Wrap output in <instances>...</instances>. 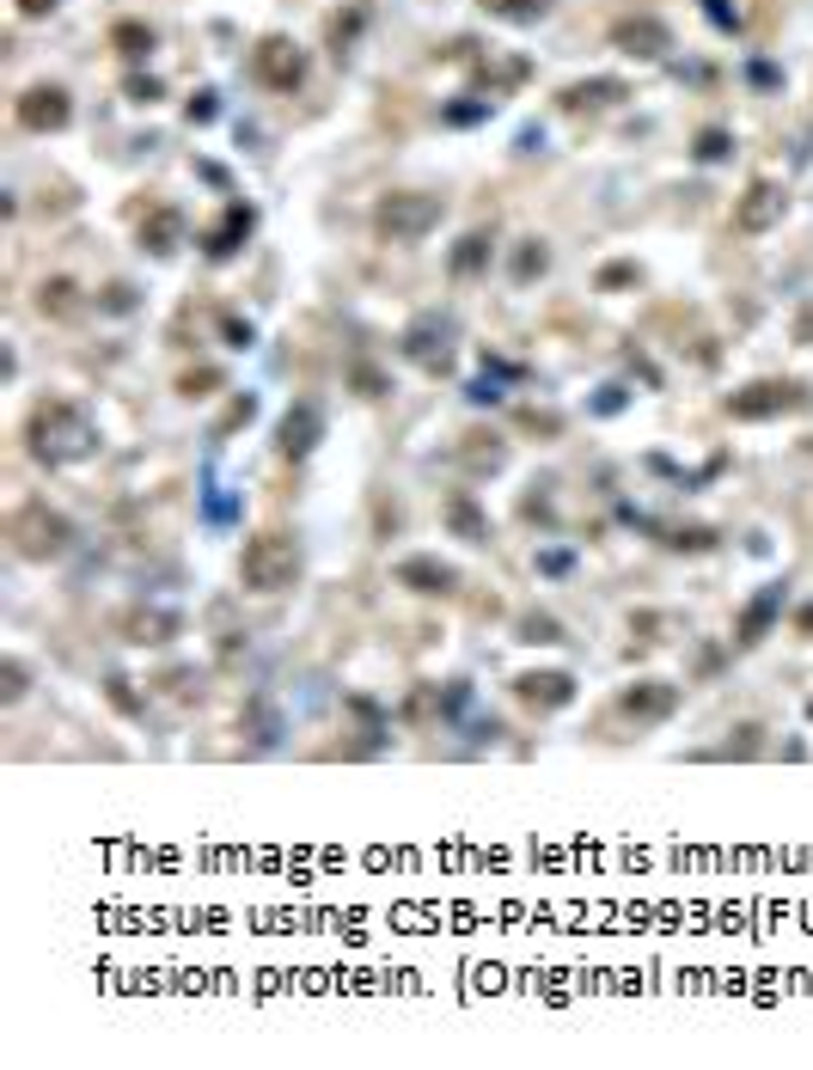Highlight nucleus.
<instances>
[{"instance_id":"1","label":"nucleus","mask_w":813,"mask_h":1070,"mask_svg":"<svg viewBox=\"0 0 813 1070\" xmlns=\"http://www.w3.org/2000/svg\"><path fill=\"white\" fill-rule=\"evenodd\" d=\"M25 447H31L38 465H80V459L98 453V428L80 404L43 398V404H31V416H25Z\"/></svg>"},{"instance_id":"2","label":"nucleus","mask_w":813,"mask_h":1070,"mask_svg":"<svg viewBox=\"0 0 813 1070\" xmlns=\"http://www.w3.org/2000/svg\"><path fill=\"white\" fill-rule=\"evenodd\" d=\"M300 539L294 532H251L245 551H239V582H245V594H288L294 582H300Z\"/></svg>"},{"instance_id":"3","label":"nucleus","mask_w":813,"mask_h":1070,"mask_svg":"<svg viewBox=\"0 0 813 1070\" xmlns=\"http://www.w3.org/2000/svg\"><path fill=\"white\" fill-rule=\"evenodd\" d=\"M446 202L429 197V190H392V197H380V209H373V233L386 239V245H422V239L441 226Z\"/></svg>"},{"instance_id":"4","label":"nucleus","mask_w":813,"mask_h":1070,"mask_svg":"<svg viewBox=\"0 0 813 1070\" xmlns=\"http://www.w3.org/2000/svg\"><path fill=\"white\" fill-rule=\"evenodd\" d=\"M7 532H13V544H19V557H62L67 544H74V520L62 515V508H50L38 496V502H25L13 520H7Z\"/></svg>"},{"instance_id":"5","label":"nucleus","mask_w":813,"mask_h":1070,"mask_svg":"<svg viewBox=\"0 0 813 1070\" xmlns=\"http://www.w3.org/2000/svg\"><path fill=\"white\" fill-rule=\"evenodd\" d=\"M813 392H801L795 380H752L740 385V392L721 398V410L735 416V423H771V416H789V410H801Z\"/></svg>"},{"instance_id":"6","label":"nucleus","mask_w":813,"mask_h":1070,"mask_svg":"<svg viewBox=\"0 0 813 1070\" xmlns=\"http://www.w3.org/2000/svg\"><path fill=\"white\" fill-rule=\"evenodd\" d=\"M251 74H257L270 93H294V86L306 80V55L294 50L288 38H263L257 50H251Z\"/></svg>"},{"instance_id":"7","label":"nucleus","mask_w":813,"mask_h":1070,"mask_svg":"<svg viewBox=\"0 0 813 1070\" xmlns=\"http://www.w3.org/2000/svg\"><path fill=\"white\" fill-rule=\"evenodd\" d=\"M404 356L416 361V368H429V373H446V361H453V318L422 312L404 331Z\"/></svg>"},{"instance_id":"8","label":"nucleus","mask_w":813,"mask_h":1070,"mask_svg":"<svg viewBox=\"0 0 813 1070\" xmlns=\"http://www.w3.org/2000/svg\"><path fill=\"white\" fill-rule=\"evenodd\" d=\"M673 710H679V686H667V679H636V686L617 691V716H630L636 728L667 722Z\"/></svg>"},{"instance_id":"9","label":"nucleus","mask_w":813,"mask_h":1070,"mask_svg":"<svg viewBox=\"0 0 813 1070\" xmlns=\"http://www.w3.org/2000/svg\"><path fill=\"white\" fill-rule=\"evenodd\" d=\"M318 441H325V410H318L313 398H294L288 416H282V428H276V453L282 459H306Z\"/></svg>"},{"instance_id":"10","label":"nucleus","mask_w":813,"mask_h":1070,"mask_svg":"<svg viewBox=\"0 0 813 1070\" xmlns=\"http://www.w3.org/2000/svg\"><path fill=\"white\" fill-rule=\"evenodd\" d=\"M514 698H520L526 710H538V716L569 710V703H576V674H563V667H545V674H520V679H514Z\"/></svg>"},{"instance_id":"11","label":"nucleus","mask_w":813,"mask_h":1070,"mask_svg":"<svg viewBox=\"0 0 813 1070\" xmlns=\"http://www.w3.org/2000/svg\"><path fill=\"white\" fill-rule=\"evenodd\" d=\"M612 43L624 55H636V62H661V55L673 50V31L661 25L655 13H630V19H617V25H612Z\"/></svg>"},{"instance_id":"12","label":"nucleus","mask_w":813,"mask_h":1070,"mask_svg":"<svg viewBox=\"0 0 813 1070\" xmlns=\"http://www.w3.org/2000/svg\"><path fill=\"white\" fill-rule=\"evenodd\" d=\"M789 197L771 184V178H759V184H747V197L735 202V233H771L777 221H783Z\"/></svg>"},{"instance_id":"13","label":"nucleus","mask_w":813,"mask_h":1070,"mask_svg":"<svg viewBox=\"0 0 813 1070\" xmlns=\"http://www.w3.org/2000/svg\"><path fill=\"white\" fill-rule=\"evenodd\" d=\"M783 606H789V587H783V582L759 587V594L747 600V612H740V624H735V643H740V648H759L764 636H771V624L783 618Z\"/></svg>"},{"instance_id":"14","label":"nucleus","mask_w":813,"mask_h":1070,"mask_svg":"<svg viewBox=\"0 0 813 1070\" xmlns=\"http://www.w3.org/2000/svg\"><path fill=\"white\" fill-rule=\"evenodd\" d=\"M67 117H74V105H67V93H62V86H31V93L19 98V123H25L31 135L67 129Z\"/></svg>"},{"instance_id":"15","label":"nucleus","mask_w":813,"mask_h":1070,"mask_svg":"<svg viewBox=\"0 0 813 1070\" xmlns=\"http://www.w3.org/2000/svg\"><path fill=\"white\" fill-rule=\"evenodd\" d=\"M398 575V587H410V594H453L460 587V569L453 563H441V557H404V563L392 569Z\"/></svg>"},{"instance_id":"16","label":"nucleus","mask_w":813,"mask_h":1070,"mask_svg":"<svg viewBox=\"0 0 813 1070\" xmlns=\"http://www.w3.org/2000/svg\"><path fill=\"white\" fill-rule=\"evenodd\" d=\"M441 520H446V532L453 539H465V544H489V515L477 508V496L472 489H453L441 502Z\"/></svg>"},{"instance_id":"17","label":"nucleus","mask_w":813,"mask_h":1070,"mask_svg":"<svg viewBox=\"0 0 813 1070\" xmlns=\"http://www.w3.org/2000/svg\"><path fill=\"white\" fill-rule=\"evenodd\" d=\"M489 252H496V233L489 226H472V233L453 245V257H446V269H453V282H472L489 269Z\"/></svg>"},{"instance_id":"18","label":"nucleus","mask_w":813,"mask_h":1070,"mask_svg":"<svg viewBox=\"0 0 813 1070\" xmlns=\"http://www.w3.org/2000/svg\"><path fill=\"white\" fill-rule=\"evenodd\" d=\"M178 631H184L178 612H129V618H123V636H129L135 648H159V643H171Z\"/></svg>"},{"instance_id":"19","label":"nucleus","mask_w":813,"mask_h":1070,"mask_svg":"<svg viewBox=\"0 0 813 1070\" xmlns=\"http://www.w3.org/2000/svg\"><path fill=\"white\" fill-rule=\"evenodd\" d=\"M251 221H257V214H251V209H239V202H233V209H226V221L209 233V257H233V252H239V239L251 233Z\"/></svg>"},{"instance_id":"20","label":"nucleus","mask_w":813,"mask_h":1070,"mask_svg":"<svg viewBox=\"0 0 813 1070\" xmlns=\"http://www.w3.org/2000/svg\"><path fill=\"white\" fill-rule=\"evenodd\" d=\"M178 233H184V214H178V209H154L141 221V245H147V252H171Z\"/></svg>"},{"instance_id":"21","label":"nucleus","mask_w":813,"mask_h":1070,"mask_svg":"<svg viewBox=\"0 0 813 1070\" xmlns=\"http://www.w3.org/2000/svg\"><path fill=\"white\" fill-rule=\"evenodd\" d=\"M545 269H551V252H545V239H520V252H514V282L526 288V282H538Z\"/></svg>"},{"instance_id":"22","label":"nucleus","mask_w":813,"mask_h":1070,"mask_svg":"<svg viewBox=\"0 0 813 1070\" xmlns=\"http://www.w3.org/2000/svg\"><path fill=\"white\" fill-rule=\"evenodd\" d=\"M110 43H117V55H129V62H141V55L154 50V31H147L141 19H123V25H110Z\"/></svg>"},{"instance_id":"23","label":"nucleus","mask_w":813,"mask_h":1070,"mask_svg":"<svg viewBox=\"0 0 813 1070\" xmlns=\"http://www.w3.org/2000/svg\"><path fill=\"white\" fill-rule=\"evenodd\" d=\"M617 93H624L617 80H588V86H569V93H563V105H569V110H581V105H612Z\"/></svg>"},{"instance_id":"24","label":"nucleus","mask_w":813,"mask_h":1070,"mask_svg":"<svg viewBox=\"0 0 813 1070\" xmlns=\"http://www.w3.org/2000/svg\"><path fill=\"white\" fill-rule=\"evenodd\" d=\"M43 312H55V318H67V312H74V282H62V276H55V282H43Z\"/></svg>"},{"instance_id":"25","label":"nucleus","mask_w":813,"mask_h":1070,"mask_svg":"<svg viewBox=\"0 0 813 1070\" xmlns=\"http://www.w3.org/2000/svg\"><path fill=\"white\" fill-rule=\"evenodd\" d=\"M520 643H563V631H557V618L532 612V618H520Z\"/></svg>"},{"instance_id":"26","label":"nucleus","mask_w":813,"mask_h":1070,"mask_svg":"<svg viewBox=\"0 0 813 1070\" xmlns=\"http://www.w3.org/2000/svg\"><path fill=\"white\" fill-rule=\"evenodd\" d=\"M484 7H489L496 19H520V25H526V19H538V13H545V0H484Z\"/></svg>"},{"instance_id":"27","label":"nucleus","mask_w":813,"mask_h":1070,"mask_svg":"<svg viewBox=\"0 0 813 1070\" xmlns=\"http://www.w3.org/2000/svg\"><path fill=\"white\" fill-rule=\"evenodd\" d=\"M697 159H704V166L728 159V135H721V129H704V135H697Z\"/></svg>"},{"instance_id":"28","label":"nucleus","mask_w":813,"mask_h":1070,"mask_svg":"<svg viewBox=\"0 0 813 1070\" xmlns=\"http://www.w3.org/2000/svg\"><path fill=\"white\" fill-rule=\"evenodd\" d=\"M105 698L117 703L123 716H141V703H135V691H129V679H105Z\"/></svg>"},{"instance_id":"29","label":"nucleus","mask_w":813,"mask_h":1070,"mask_svg":"<svg viewBox=\"0 0 813 1070\" xmlns=\"http://www.w3.org/2000/svg\"><path fill=\"white\" fill-rule=\"evenodd\" d=\"M520 423L532 428V435H557V428H563V416H557V410H526Z\"/></svg>"},{"instance_id":"30","label":"nucleus","mask_w":813,"mask_h":1070,"mask_svg":"<svg viewBox=\"0 0 813 1070\" xmlns=\"http://www.w3.org/2000/svg\"><path fill=\"white\" fill-rule=\"evenodd\" d=\"M209 385H221V373L202 368V373H184V398H209Z\"/></svg>"},{"instance_id":"31","label":"nucleus","mask_w":813,"mask_h":1070,"mask_svg":"<svg viewBox=\"0 0 813 1070\" xmlns=\"http://www.w3.org/2000/svg\"><path fill=\"white\" fill-rule=\"evenodd\" d=\"M704 13L716 19L721 31H740V13H735V7H728V0H704Z\"/></svg>"},{"instance_id":"32","label":"nucleus","mask_w":813,"mask_h":1070,"mask_svg":"<svg viewBox=\"0 0 813 1070\" xmlns=\"http://www.w3.org/2000/svg\"><path fill=\"white\" fill-rule=\"evenodd\" d=\"M105 306H110V312H129V306H135V288H129V282H110V288H105Z\"/></svg>"},{"instance_id":"33","label":"nucleus","mask_w":813,"mask_h":1070,"mask_svg":"<svg viewBox=\"0 0 813 1070\" xmlns=\"http://www.w3.org/2000/svg\"><path fill=\"white\" fill-rule=\"evenodd\" d=\"M0 698H7V703L25 698V667H19V661H7V691H0Z\"/></svg>"},{"instance_id":"34","label":"nucleus","mask_w":813,"mask_h":1070,"mask_svg":"<svg viewBox=\"0 0 813 1070\" xmlns=\"http://www.w3.org/2000/svg\"><path fill=\"white\" fill-rule=\"evenodd\" d=\"M129 98H135V105H154L159 86H154V80H129Z\"/></svg>"},{"instance_id":"35","label":"nucleus","mask_w":813,"mask_h":1070,"mask_svg":"<svg viewBox=\"0 0 813 1070\" xmlns=\"http://www.w3.org/2000/svg\"><path fill=\"white\" fill-rule=\"evenodd\" d=\"M355 385H361V398H380V373L373 368H355Z\"/></svg>"},{"instance_id":"36","label":"nucleus","mask_w":813,"mask_h":1070,"mask_svg":"<svg viewBox=\"0 0 813 1070\" xmlns=\"http://www.w3.org/2000/svg\"><path fill=\"white\" fill-rule=\"evenodd\" d=\"M538 569H545V575H563V569H569V551H545V557H538Z\"/></svg>"},{"instance_id":"37","label":"nucleus","mask_w":813,"mask_h":1070,"mask_svg":"<svg viewBox=\"0 0 813 1070\" xmlns=\"http://www.w3.org/2000/svg\"><path fill=\"white\" fill-rule=\"evenodd\" d=\"M190 117L209 123V117H214V93H197V98H190Z\"/></svg>"},{"instance_id":"38","label":"nucleus","mask_w":813,"mask_h":1070,"mask_svg":"<svg viewBox=\"0 0 813 1070\" xmlns=\"http://www.w3.org/2000/svg\"><path fill=\"white\" fill-rule=\"evenodd\" d=\"M19 13H25V19H43V13H55V0H19Z\"/></svg>"},{"instance_id":"39","label":"nucleus","mask_w":813,"mask_h":1070,"mask_svg":"<svg viewBox=\"0 0 813 1070\" xmlns=\"http://www.w3.org/2000/svg\"><path fill=\"white\" fill-rule=\"evenodd\" d=\"M226 337H233V349L251 343V325H239V318H226Z\"/></svg>"}]
</instances>
